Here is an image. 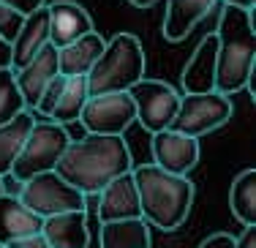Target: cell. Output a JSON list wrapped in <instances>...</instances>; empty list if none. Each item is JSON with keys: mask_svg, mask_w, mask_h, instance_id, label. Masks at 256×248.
<instances>
[{"mask_svg": "<svg viewBox=\"0 0 256 248\" xmlns=\"http://www.w3.org/2000/svg\"><path fill=\"white\" fill-rule=\"evenodd\" d=\"M131 150L123 136L109 134H84L82 139H71L63 156L54 164V172L74 186L84 196H96L109 180L131 172Z\"/></svg>", "mask_w": 256, "mask_h": 248, "instance_id": "6da1fadb", "label": "cell"}, {"mask_svg": "<svg viewBox=\"0 0 256 248\" xmlns=\"http://www.w3.org/2000/svg\"><path fill=\"white\" fill-rule=\"evenodd\" d=\"M131 174L136 183L142 218L164 232L180 229L191 213L194 196H196V188L188 180V174L164 172L156 164L131 166Z\"/></svg>", "mask_w": 256, "mask_h": 248, "instance_id": "7a4b0ae2", "label": "cell"}, {"mask_svg": "<svg viewBox=\"0 0 256 248\" xmlns=\"http://www.w3.org/2000/svg\"><path fill=\"white\" fill-rule=\"evenodd\" d=\"M254 11V8H251ZM251 11L237 6H224L218 16V55H216V88L224 96L246 90L248 74L256 66V25Z\"/></svg>", "mask_w": 256, "mask_h": 248, "instance_id": "3957f363", "label": "cell"}, {"mask_svg": "<svg viewBox=\"0 0 256 248\" xmlns=\"http://www.w3.org/2000/svg\"><path fill=\"white\" fill-rule=\"evenodd\" d=\"M144 76V50L134 33H114L104 41V50L93 68L84 74L90 96L123 93Z\"/></svg>", "mask_w": 256, "mask_h": 248, "instance_id": "277c9868", "label": "cell"}, {"mask_svg": "<svg viewBox=\"0 0 256 248\" xmlns=\"http://www.w3.org/2000/svg\"><path fill=\"white\" fill-rule=\"evenodd\" d=\"M68 142H71V136L66 131V126L54 123V120H46V118L36 120L33 128L28 131L25 142H22L20 156L11 164V174L25 183L33 174L52 172Z\"/></svg>", "mask_w": 256, "mask_h": 248, "instance_id": "5b68a950", "label": "cell"}, {"mask_svg": "<svg viewBox=\"0 0 256 248\" xmlns=\"http://www.w3.org/2000/svg\"><path fill=\"white\" fill-rule=\"evenodd\" d=\"M232 98L218 90H210V93H182L178 112H174L169 128L178 131V134L186 136H204L210 131L221 128L232 120Z\"/></svg>", "mask_w": 256, "mask_h": 248, "instance_id": "8992f818", "label": "cell"}, {"mask_svg": "<svg viewBox=\"0 0 256 248\" xmlns=\"http://www.w3.org/2000/svg\"><path fill=\"white\" fill-rule=\"evenodd\" d=\"M20 202L41 218L54 213H68V210H88V196L79 194L74 186H68L54 169L25 180L20 191Z\"/></svg>", "mask_w": 256, "mask_h": 248, "instance_id": "52a82bcc", "label": "cell"}, {"mask_svg": "<svg viewBox=\"0 0 256 248\" xmlns=\"http://www.w3.org/2000/svg\"><path fill=\"white\" fill-rule=\"evenodd\" d=\"M128 96H131L134 110H136V123H142V128L150 134L169 128L180 104V93L172 84L161 80H148V76L134 82L128 88Z\"/></svg>", "mask_w": 256, "mask_h": 248, "instance_id": "ba28073f", "label": "cell"}, {"mask_svg": "<svg viewBox=\"0 0 256 248\" xmlns=\"http://www.w3.org/2000/svg\"><path fill=\"white\" fill-rule=\"evenodd\" d=\"M79 123L84 126L88 134L123 136L131 128V123H136V110H134V101L128 96V90H123V93L88 96L82 114H79Z\"/></svg>", "mask_w": 256, "mask_h": 248, "instance_id": "9c48e42d", "label": "cell"}, {"mask_svg": "<svg viewBox=\"0 0 256 248\" xmlns=\"http://www.w3.org/2000/svg\"><path fill=\"white\" fill-rule=\"evenodd\" d=\"M150 150H153V164L172 174H188L199 164V139L178 134L172 128L156 131Z\"/></svg>", "mask_w": 256, "mask_h": 248, "instance_id": "30bf717a", "label": "cell"}, {"mask_svg": "<svg viewBox=\"0 0 256 248\" xmlns=\"http://www.w3.org/2000/svg\"><path fill=\"white\" fill-rule=\"evenodd\" d=\"M58 74L60 71H58V46L54 44H44L22 68L14 71V84H16V90H20L22 101H25V106L30 112L36 110L44 88Z\"/></svg>", "mask_w": 256, "mask_h": 248, "instance_id": "8fae6325", "label": "cell"}, {"mask_svg": "<svg viewBox=\"0 0 256 248\" xmlns=\"http://www.w3.org/2000/svg\"><path fill=\"white\" fill-rule=\"evenodd\" d=\"M98 196V221H120V218H142L139 210V194L134 174L123 172L114 180H109L104 188L96 194Z\"/></svg>", "mask_w": 256, "mask_h": 248, "instance_id": "7c38bea8", "label": "cell"}, {"mask_svg": "<svg viewBox=\"0 0 256 248\" xmlns=\"http://www.w3.org/2000/svg\"><path fill=\"white\" fill-rule=\"evenodd\" d=\"M44 44H50V11L46 6H38L36 11L22 16L20 30L11 38V71L22 68Z\"/></svg>", "mask_w": 256, "mask_h": 248, "instance_id": "4fadbf2b", "label": "cell"}, {"mask_svg": "<svg viewBox=\"0 0 256 248\" xmlns=\"http://www.w3.org/2000/svg\"><path fill=\"white\" fill-rule=\"evenodd\" d=\"M46 11H50V44H54L58 50L93 30V20H90L88 8L74 0L50 3Z\"/></svg>", "mask_w": 256, "mask_h": 248, "instance_id": "5bb4252c", "label": "cell"}, {"mask_svg": "<svg viewBox=\"0 0 256 248\" xmlns=\"http://www.w3.org/2000/svg\"><path fill=\"white\" fill-rule=\"evenodd\" d=\"M41 234L46 238L50 248H88V210H68V213L46 216L41 221Z\"/></svg>", "mask_w": 256, "mask_h": 248, "instance_id": "9a60e30c", "label": "cell"}, {"mask_svg": "<svg viewBox=\"0 0 256 248\" xmlns=\"http://www.w3.org/2000/svg\"><path fill=\"white\" fill-rule=\"evenodd\" d=\"M216 55L218 38L216 33H207L182 68V93H210L216 88Z\"/></svg>", "mask_w": 256, "mask_h": 248, "instance_id": "2e32d148", "label": "cell"}, {"mask_svg": "<svg viewBox=\"0 0 256 248\" xmlns=\"http://www.w3.org/2000/svg\"><path fill=\"white\" fill-rule=\"evenodd\" d=\"M218 3H221V0H166L164 38L166 41H182Z\"/></svg>", "mask_w": 256, "mask_h": 248, "instance_id": "e0dca14e", "label": "cell"}, {"mask_svg": "<svg viewBox=\"0 0 256 248\" xmlns=\"http://www.w3.org/2000/svg\"><path fill=\"white\" fill-rule=\"evenodd\" d=\"M101 50H104V38L96 30H90V33L79 36L76 41L58 50V71L63 76H84L98 60Z\"/></svg>", "mask_w": 256, "mask_h": 248, "instance_id": "ac0fdd59", "label": "cell"}, {"mask_svg": "<svg viewBox=\"0 0 256 248\" xmlns=\"http://www.w3.org/2000/svg\"><path fill=\"white\" fill-rule=\"evenodd\" d=\"M41 216L20 202V196L0 194V246H8L11 240L30 232H41Z\"/></svg>", "mask_w": 256, "mask_h": 248, "instance_id": "d6986e66", "label": "cell"}, {"mask_svg": "<svg viewBox=\"0 0 256 248\" xmlns=\"http://www.w3.org/2000/svg\"><path fill=\"white\" fill-rule=\"evenodd\" d=\"M101 248H150V224L144 218L104 221L98 229Z\"/></svg>", "mask_w": 256, "mask_h": 248, "instance_id": "ffe728a7", "label": "cell"}, {"mask_svg": "<svg viewBox=\"0 0 256 248\" xmlns=\"http://www.w3.org/2000/svg\"><path fill=\"white\" fill-rule=\"evenodd\" d=\"M88 96H90V90H88V80H84V76H66L63 88H60V96L52 106L50 120H54V123H60V126L76 123Z\"/></svg>", "mask_w": 256, "mask_h": 248, "instance_id": "44dd1931", "label": "cell"}, {"mask_svg": "<svg viewBox=\"0 0 256 248\" xmlns=\"http://www.w3.org/2000/svg\"><path fill=\"white\" fill-rule=\"evenodd\" d=\"M33 123H36V114L30 110H22L14 120L0 126V174L11 172V164L20 156L22 142H25L28 131L33 128Z\"/></svg>", "mask_w": 256, "mask_h": 248, "instance_id": "7402d4cb", "label": "cell"}, {"mask_svg": "<svg viewBox=\"0 0 256 248\" xmlns=\"http://www.w3.org/2000/svg\"><path fill=\"white\" fill-rule=\"evenodd\" d=\"M229 208L232 216L246 226V224H256V169L248 166L232 180L229 188Z\"/></svg>", "mask_w": 256, "mask_h": 248, "instance_id": "603a6c76", "label": "cell"}, {"mask_svg": "<svg viewBox=\"0 0 256 248\" xmlns=\"http://www.w3.org/2000/svg\"><path fill=\"white\" fill-rule=\"evenodd\" d=\"M22 110H28V106H25V101H22L20 90L14 84V71L0 68V126L14 120Z\"/></svg>", "mask_w": 256, "mask_h": 248, "instance_id": "cb8c5ba5", "label": "cell"}, {"mask_svg": "<svg viewBox=\"0 0 256 248\" xmlns=\"http://www.w3.org/2000/svg\"><path fill=\"white\" fill-rule=\"evenodd\" d=\"M20 22H22V14L0 6V38H6L11 44V38H14L16 30H20Z\"/></svg>", "mask_w": 256, "mask_h": 248, "instance_id": "d4e9b609", "label": "cell"}, {"mask_svg": "<svg viewBox=\"0 0 256 248\" xmlns=\"http://www.w3.org/2000/svg\"><path fill=\"white\" fill-rule=\"evenodd\" d=\"M3 248H50V243H46V238L41 232H30V234H22V238L11 240Z\"/></svg>", "mask_w": 256, "mask_h": 248, "instance_id": "484cf974", "label": "cell"}, {"mask_svg": "<svg viewBox=\"0 0 256 248\" xmlns=\"http://www.w3.org/2000/svg\"><path fill=\"white\" fill-rule=\"evenodd\" d=\"M0 6H6V8L16 11V14H30V11H36L38 6H46V0H0Z\"/></svg>", "mask_w": 256, "mask_h": 248, "instance_id": "4316f807", "label": "cell"}, {"mask_svg": "<svg viewBox=\"0 0 256 248\" xmlns=\"http://www.w3.org/2000/svg\"><path fill=\"white\" fill-rule=\"evenodd\" d=\"M232 248H256V224H246L242 232L234 238V246Z\"/></svg>", "mask_w": 256, "mask_h": 248, "instance_id": "83f0119b", "label": "cell"}, {"mask_svg": "<svg viewBox=\"0 0 256 248\" xmlns=\"http://www.w3.org/2000/svg\"><path fill=\"white\" fill-rule=\"evenodd\" d=\"M234 246V238L226 232H216V234H210V238H204L202 243H199V248H232Z\"/></svg>", "mask_w": 256, "mask_h": 248, "instance_id": "f1b7e54d", "label": "cell"}, {"mask_svg": "<svg viewBox=\"0 0 256 248\" xmlns=\"http://www.w3.org/2000/svg\"><path fill=\"white\" fill-rule=\"evenodd\" d=\"M22 191V180H16L11 172L0 174V194H8V196H20Z\"/></svg>", "mask_w": 256, "mask_h": 248, "instance_id": "f546056e", "label": "cell"}, {"mask_svg": "<svg viewBox=\"0 0 256 248\" xmlns=\"http://www.w3.org/2000/svg\"><path fill=\"white\" fill-rule=\"evenodd\" d=\"M11 66V44L6 38H0V68H8Z\"/></svg>", "mask_w": 256, "mask_h": 248, "instance_id": "4dcf8cb0", "label": "cell"}, {"mask_svg": "<svg viewBox=\"0 0 256 248\" xmlns=\"http://www.w3.org/2000/svg\"><path fill=\"white\" fill-rule=\"evenodd\" d=\"M224 6H237V8H242V11H251L256 8V0H221Z\"/></svg>", "mask_w": 256, "mask_h": 248, "instance_id": "1f68e13d", "label": "cell"}, {"mask_svg": "<svg viewBox=\"0 0 256 248\" xmlns=\"http://www.w3.org/2000/svg\"><path fill=\"white\" fill-rule=\"evenodd\" d=\"M131 6H136V8H150V6H156L158 0H128Z\"/></svg>", "mask_w": 256, "mask_h": 248, "instance_id": "d6a6232c", "label": "cell"}, {"mask_svg": "<svg viewBox=\"0 0 256 248\" xmlns=\"http://www.w3.org/2000/svg\"><path fill=\"white\" fill-rule=\"evenodd\" d=\"M0 248H3V246H0Z\"/></svg>", "mask_w": 256, "mask_h": 248, "instance_id": "836d02e7", "label": "cell"}]
</instances>
